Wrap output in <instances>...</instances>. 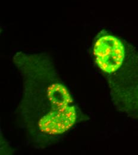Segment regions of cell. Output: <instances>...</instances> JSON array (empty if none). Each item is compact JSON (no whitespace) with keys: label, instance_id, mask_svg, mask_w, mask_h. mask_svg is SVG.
<instances>
[{"label":"cell","instance_id":"obj_2","mask_svg":"<svg viewBox=\"0 0 138 155\" xmlns=\"http://www.w3.org/2000/svg\"><path fill=\"white\" fill-rule=\"evenodd\" d=\"M93 54L116 108L138 119V53L134 47L105 31L95 39Z\"/></svg>","mask_w":138,"mask_h":155},{"label":"cell","instance_id":"obj_1","mask_svg":"<svg viewBox=\"0 0 138 155\" xmlns=\"http://www.w3.org/2000/svg\"><path fill=\"white\" fill-rule=\"evenodd\" d=\"M23 79L19 110L32 141L45 147L86 120L45 54L18 53L14 58Z\"/></svg>","mask_w":138,"mask_h":155}]
</instances>
